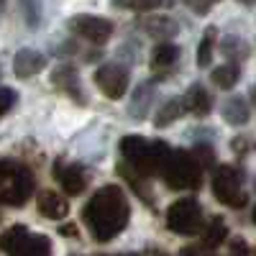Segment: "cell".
Returning <instances> with one entry per match:
<instances>
[{"instance_id":"30bf717a","label":"cell","mask_w":256,"mask_h":256,"mask_svg":"<svg viewBox=\"0 0 256 256\" xmlns=\"http://www.w3.org/2000/svg\"><path fill=\"white\" fill-rule=\"evenodd\" d=\"M182 102H184V110H190L192 116H198V118H205V116L212 110V98H210V92L202 88V84H198V82L187 88Z\"/></svg>"},{"instance_id":"9a60e30c","label":"cell","mask_w":256,"mask_h":256,"mask_svg":"<svg viewBox=\"0 0 256 256\" xmlns=\"http://www.w3.org/2000/svg\"><path fill=\"white\" fill-rule=\"evenodd\" d=\"M182 113H184V102H182V98H166V100L159 105V108H156L154 126H156V128H166V126H172Z\"/></svg>"},{"instance_id":"ac0fdd59","label":"cell","mask_w":256,"mask_h":256,"mask_svg":"<svg viewBox=\"0 0 256 256\" xmlns=\"http://www.w3.org/2000/svg\"><path fill=\"white\" fill-rule=\"evenodd\" d=\"M177 59H180V46L169 44V41H162V44H156L154 52H152V67L154 70H162V67L174 64Z\"/></svg>"},{"instance_id":"4316f807","label":"cell","mask_w":256,"mask_h":256,"mask_svg":"<svg viewBox=\"0 0 256 256\" xmlns=\"http://www.w3.org/2000/svg\"><path fill=\"white\" fill-rule=\"evenodd\" d=\"M18 100V92L10 90V88H0V116H6Z\"/></svg>"},{"instance_id":"f1b7e54d","label":"cell","mask_w":256,"mask_h":256,"mask_svg":"<svg viewBox=\"0 0 256 256\" xmlns=\"http://www.w3.org/2000/svg\"><path fill=\"white\" fill-rule=\"evenodd\" d=\"M230 148H233V154L244 156V154H248L254 148V141L248 136H236V138H230Z\"/></svg>"},{"instance_id":"6da1fadb","label":"cell","mask_w":256,"mask_h":256,"mask_svg":"<svg viewBox=\"0 0 256 256\" xmlns=\"http://www.w3.org/2000/svg\"><path fill=\"white\" fill-rule=\"evenodd\" d=\"M128 218H131V208H128L126 192L118 184H108L98 190L82 210V220L88 223L92 238L100 244L116 238L128 226Z\"/></svg>"},{"instance_id":"1f68e13d","label":"cell","mask_w":256,"mask_h":256,"mask_svg":"<svg viewBox=\"0 0 256 256\" xmlns=\"http://www.w3.org/2000/svg\"><path fill=\"white\" fill-rule=\"evenodd\" d=\"M187 8L195 10V13H208L212 6H210V3H187Z\"/></svg>"},{"instance_id":"7c38bea8","label":"cell","mask_w":256,"mask_h":256,"mask_svg":"<svg viewBox=\"0 0 256 256\" xmlns=\"http://www.w3.org/2000/svg\"><path fill=\"white\" fill-rule=\"evenodd\" d=\"M36 205H38L41 216H46V218H52V220H59V218H64V216L70 212V202L64 200L62 195H56V192H52V190L41 192Z\"/></svg>"},{"instance_id":"ffe728a7","label":"cell","mask_w":256,"mask_h":256,"mask_svg":"<svg viewBox=\"0 0 256 256\" xmlns=\"http://www.w3.org/2000/svg\"><path fill=\"white\" fill-rule=\"evenodd\" d=\"M220 52H223L228 59H246V56L251 54L248 44H246L244 38H238V36H226V38L220 41Z\"/></svg>"},{"instance_id":"ba28073f","label":"cell","mask_w":256,"mask_h":256,"mask_svg":"<svg viewBox=\"0 0 256 256\" xmlns=\"http://www.w3.org/2000/svg\"><path fill=\"white\" fill-rule=\"evenodd\" d=\"M95 82L105 98L118 100L128 90V70L120 67V64H105V67H100L95 72Z\"/></svg>"},{"instance_id":"44dd1931","label":"cell","mask_w":256,"mask_h":256,"mask_svg":"<svg viewBox=\"0 0 256 256\" xmlns=\"http://www.w3.org/2000/svg\"><path fill=\"white\" fill-rule=\"evenodd\" d=\"M216 34L218 28L216 26H208L205 34H202V41L198 46V67H208L210 59H212V46H216Z\"/></svg>"},{"instance_id":"f546056e","label":"cell","mask_w":256,"mask_h":256,"mask_svg":"<svg viewBox=\"0 0 256 256\" xmlns=\"http://www.w3.org/2000/svg\"><path fill=\"white\" fill-rule=\"evenodd\" d=\"M192 156H195V162H200V169L212 164V152H210L208 146H198V148H195V154H192Z\"/></svg>"},{"instance_id":"d6a6232c","label":"cell","mask_w":256,"mask_h":256,"mask_svg":"<svg viewBox=\"0 0 256 256\" xmlns=\"http://www.w3.org/2000/svg\"><path fill=\"white\" fill-rule=\"evenodd\" d=\"M62 233H64V236H77V228H67V226H64Z\"/></svg>"},{"instance_id":"4dcf8cb0","label":"cell","mask_w":256,"mask_h":256,"mask_svg":"<svg viewBox=\"0 0 256 256\" xmlns=\"http://www.w3.org/2000/svg\"><path fill=\"white\" fill-rule=\"evenodd\" d=\"M182 256H216L210 248H205V246H190V248H184L182 251Z\"/></svg>"},{"instance_id":"4fadbf2b","label":"cell","mask_w":256,"mask_h":256,"mask_svg":"<svg viewBox=\"0 0 256 256\" xmlns=\"http://www.w3.org/2000/svg\"><path fill=\"white\" fill-rule=\"evenodd\" d=\"M52 82H54V88H59L67 95L77 98V102H84V95H82V88H80V80H77L74 67H59L52 74Z\"/></svg>"},{"instance_id":"83f0119b","label":"cell","mask_w":256,"mask_h":256,"mask_svg":"<svg viewBox=\"0 0 256 256\" xmlns=\"http://www.w3.org/2000/svg\"><path fill=\"white\" fill-rule=\"evenodd\" d=\"M228 256H256V248L248 246L244 238H236L230 244V248H228Z\"/></svg>"},{"instance_id":"836d02e7","label":"cell","mask_w":256,"mask_h":256,"mask_svg":"<svg viewBox=\"0 0 256 256\" xmlns=\"http://www.w3.org/2000/svg\"><path fill=\"white\" fill-rule=\"evenodd\" d=\"M254 223H256V208H254Z\"/></svg>"},{"instance_id":"603a6c76","label":"cell","mask_w":256,"mask_h":256,"mask_svg":"<svg viewBox=\"0 0 256 256\" xmlns=\"http://www.w3.org/2000/svg\"><path fill=\"white\" fill-rule=\"evenodd\" d=\"M146 31L152 36H156V38H169V36L177 34V24L172 18H152L146 24Z\"/></svg>"},{"instance_id":"277c9868","label":"cell","mask_w":256,"mask_h":256,"mask_svg":"<svg viewBox=\"0 0 256 256\" xmlns=\"http://www.w3.org/2000/svg\"><path fill=\"white\" fill-rule=\"evenodd\" d=\"M162 172L172 190H200V184H202L200 164L195 162V156L190 152H172V156H169Z\"/></svg>"},{"instance_id":"52a82bcc","label":"cell","mask_w":256,"mask_h":256,"mask_svg":"<svg viewBox=\"0 0 256 256\" xmlns=\"http://www.w3.org/2000/svg\"><path fill=\"white\" fill-rule=\"evenodd\" d=\"M70 28L82 36V38H88L92 41V44H105L110 36H113V24L108 18H100V16H74L70 20Z\"/></svg>"},{"instance_id":"8992f818","label":"cell","mask_w":256,"mask_h":256,"mask_svg":"<svg viewBox=\"0 0 256 256\" xmlns=\"http://www.w3.org/2000/svg\"><path fill=\"white\" fill-rule=\"evenodd\" d=\"M212 192L228 208H244L246 195L241 192V174L233 166H218L212 174Z\"/></svg>"},{"instance_id":"d4e9b609","label":"cell","mask_w":256,"mask_h":256,"mask_svg":"<svg viewBox=\"0 0 256 256\" xmlns=\"http://www.w3.org/2000/svg\"><path fill=\"white\" fill-rule=\"evenodd\" d=\"M148 105H152V95H148V88H138L136 95H134L131 108H128V113H131L134 118H144L146 110H148Z\"/></svg>"},{"instance_id":"7402d4cb","label":"cell","mask_w":256,"mask_h":256,"mask_svg":"<svg viewBox=\"0 0 256 256\" xmlns=\"http://www.w3.org/2000/svg\"><path fill=\"white\" fill-rule=\"evenodd\" d=\"M226 236H228L226 223H223L220 218H216V220H210V223H208V228H205V241H202V246L212 251L218 244H223V241H226Z\"/></svg>"},{"instance_id":"3957f363","label":"cell","mask_w":256,"mask_h":256,"mask_svg":"<svg viewBox=\"0 0 256 256\" xmlns=\"http://www.w3.org/2000/svg\"><path fill=\"white\" fill-rule=\"evenodd\" d=\"M34 192V174L24 164L0 159V202L20 208Z\"/></svg>"},{"instance_id":"8fae6325","label":"cell","mask_w":256,"mask_h":256,"mask_svg":"<svg viewBox=\"0 0 256 256\" xmlns=\"http://www.w3.org/2000/svg\"><path fill=\"white\" fill-rule=\"evenodd\" d=\"M56 177L62 182V190L67 195H80L88 187V174L80 164H67V166H56Z\"/></svg>"},{"instance_id":"9c48e42d","label":"cell","mask_w":256,"mask_h":256,"mask_svg":"<svg viewBox=\"0 0 256 256\" xmlns=\"http://www.w3.org/2000/svg\"><path fill=\"white\" fill-rule=\"evenodd\" d=\"M44 67H46V56L41 54V52H36V49H20V52L13 56V72H16V77H20V80L38 74Z\"/></svg>"},{"instance_id":"e0dca14e","label":"cell","mask_w":256,"mask_h":256,"mask_svg":"<svg viewBox=\"0 0 256 256\" xmlns=\"http://www.w3.org/2000/svg\"><path fill=\"white\" fill-rule=\"evenodd\" d=\"M238 77H241V70L236 67V64H223V67L212 70V74H210L212 84H216L218 90H230V88H236Z\"/></svg>"},{"instance_id":"5bb4252c","label":"cell","mask_w":256,"mask_h":256,"mask_svg":"<svg viewBox=\"0 0 256 256\" xmlns=\"http://www.w3.org/2000/svg\"><path fill=\"white\" fill-rule=\"evenodd\" d=\"M220 113H223V120L230 123V126H244V123H248V118H251L248 102H246L244 98H236V95L228 98V100L223 102Z\"/></svg>"},{"instance_id":"2e32d148","label":"cell","mask_w":256,"mask_h":256,"mask_svg":"<svg viewBox=\"0 0 256 256\" xmlns=\"http://www.w3.org/2000/svg\"><path fill=\"white\" fill-rule=\"evenodd\" d=\"M10 256H52V244L41 233H28V238L20 244Z\"/></svg>"},{"instance_id":"7a4b0ae2","label":"cell","mask_w":256,"mask_h":256,"mask_svg":"<svg viewBox=\"0 0 256 256\" xmlns=\"http://www.w3.org/2000/svg\"><path fill=\"white\" fill-rule=\"evenodd\" d=\"M120 154L138 174H154L169 162L172 152L164 141H148L144 136H123L120 138Z\"/></svg>"},{"instance_id":"484cf974","label":"cell","mask_w":256,"mask_h":256,"mask_svg":"<svg viewBox=\"0 0 256 256\" xmlns=\"http://www.w3.org/2000/svg\"><path fill=\"white\" fill-rule=\"evenodd\" d=\"M20 10H24L26 24H28L31 28H36V26L41 24V6H38V3H24V6H20Z\"/></svg>"},{"instance_id":"5b68a950","label":"cell","mask_w":256,"mask_h":256,"mask_svg":"<svg viewBox=\"0 0 256 256\" xmlns=\"http://www.w3.org/2000/svg\"><path fill=\"white\" fill-rule=\"evenodd\" d=\"M166 226L180 236H195L198 230H202V208L192 198L177 200L166 210Z\"/></svg>"},{"instance_id":"d6986e66","label":"cell","mask_w":256,"mask_h":256,"mask_svg":"<svg viewBox=\"0 0 256 256\" xmlns=\"http://www.w3.org/2000/svg\"><path fill=\"white\" fill-rule=\"evenodd\" d=\"M26 238H28V228H26V226H13V228H8L3 236H0V248L10 256Z\"/></svg>"},{"instance_id":"cb8c5ba5","label":"cell","mask_w":256,"mask_h":256,"mask_svg":"<svg viewBox=\"0 0 256 256\" xmlns=\"http://www.w3.org/2000/svg\"><path fill=\"white\" fill-rule=\"evenodd\" d=\"M118 174H120L123 180H128V184H131V187L138 192V198H141L144 202H152V192L146 190V184H144V180H141L138 172H128V166L120 164V166H118Z\"/></svg>"}]
</instances>
